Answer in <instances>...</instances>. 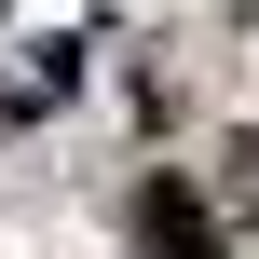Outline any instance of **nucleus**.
Instances as JSON below:
<instances>
[{"mask_svg":"<svg viewBox=\"0 0 259 259\" xmlns=\"http://www.w3.org/2000/svg\"><path fill=\"white\" fill-rule=\"evenodd\" d=\"M137 246L150 259H219V219H205L178 178H150V191H137Z\"/></svg>","mask_w":259,"mask_h":259,"instance_id":"nucleus-1","label":"nucleus"}]
</instances>
